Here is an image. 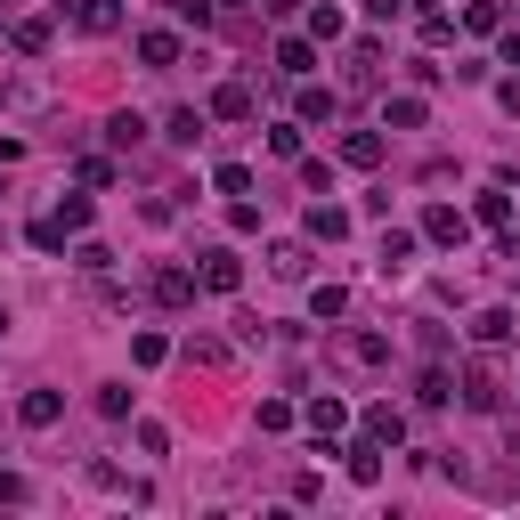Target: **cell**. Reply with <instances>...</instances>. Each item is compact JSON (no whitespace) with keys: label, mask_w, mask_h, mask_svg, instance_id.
Here are the masks:
<instances>
[{"label":"cell","mask_w":520,"mask_h":520,"mask_svg":"<svg viewBox=\"0 0 520 520\" xmlns=\"http://www.w3.org/2000/svg\"><path fill=\"white\" fill-rule=\"evenodd\" d=\"M195 285H204V293H236V285H244V260H236L228 244H212L204 269H195Z\"/></svg>","instance_id":"6da1fadb"},{"label":"cell","mask_w":520,"mask_h":520,"mask_svg":"<svg viewBox=\"0 0 520 520\" xmlns=\"http://www.w3.org/2000/svg\"><path fill=\"white\" fill-rule=\"evenodd\" d=\"M147 293H155V309H187V301H195V269H179V260H171V269L147 277Z\"/></svg>","instance_id":"7a4b0ae2"},{"label":"cell","mask_w":520,"mask_h":520,"mask_svg":"<svg viewBox=\"0 0 520 520\" xmlns=\"http://www.w3.org/2000/svg\"><path fill=\"white\" fill-rule=\"evenodd\" d=\"M496 399H504V382H496V366L480 358V366L464 374V407H472V415H496Z\"/></svg>","instance_id":"3957f363"},{"label":"cell","mask_w":520,"mask_h":520,"mask_svg":"<svg viewBox=\"0 0 520 520\" xmlns=\"http://www.w3.org/2000/svg\"><path fill=\"white\" fill-rule=\"evenodd\" d=\"M423 236H431V244H464V236H472V212L431 204V212H423Z\"/></svg>","instance_id":"277c9868"},{"label":"cell","mask_w":520,"mask_h":520,"mask_svg":"<svg viewBox=\"0 0 520 520\" xmlns=\"http://www.w3.org/2000/svg\"><path fill=\"white\" fill-rule=\"evenodd\" d=\"M57 415H65V399H57V390H25V399H17V423H25V431H49Z\"/></svg>","instance_id":"5b68a950"},{"label":"cell","mask_w":520,"mask_h":520,"mask_svg":"<svg viewBox=\"0 0 520 520\" xmlns=\"http://www.w3.org/2000/svg\"><path fill=\"white\" fill-rule=\"evenodd\" d=\"M179 358H187V366H212V374H228V358H236V350H228L220 334H187V350H179Z\"/></svg>","instance_id":"8992f818"},{"label":"cell","mask_w":520,"mask_h":520,"mask_svg":"<svg viewBox=\"0 0 520 520\" xmlns=\"http://www.w3.org/2000/svg\"><path fill=\"white\" fill-rule=\"evenodd\" d=\"M342 423H350V407L334 399V390H317V399H309V431H317V439H334Z\"/></svg>","instance_id":"52a82bcc"},{"label":"cell","mask_w":520,"mask_h":520,"mask_svg":"<svg viewBox=\"0 0 520 520\" xmlns=\"http://www.w3.org/2000/svg\"><path fill=\"white\" fill-rule=\"evenodd\" d=\"M366 439H374V447H399V439H407V415H399V407H366Z\"/></svg>","instance_id":"ba28073f"},{"label":"cell","mask_w":520,"mask_h":520,"mask_svg":"<svg viewBox=\"0 0 520 520\" xmlns=\"http://www.w3.org/2000/svg\"><path fill=\"white\" fill-rule=\"evenodd\" d=\"M342 163H350V171H374V163H382V130H350V139H342Z\"/></svg>","instance_id":"9c48e42d"},{"label":"cell","mask_w":520,"mask_h":520,"mask_svg":"<svg viewBox=\"0 0 520 520\" xmlns=\"http://www.w3.org/2000/svg\"><path fill=\"white\" fill-rule=\"evenodd\" d=\"M212 114H220V122H252V90H244V82H220V90H212Z\"/></svg>","instance_id":"30bf717a"},{"label":"cell","mask_w":520,"mask_h":520,"mask_svg":"<svg viewBox=\"0 0 520 520\" xmlns=\"http://www.w3.org/2000/svg\"><path fill=\"white\" fill-rule=\"evenodd\" d=\"M74 25H82V33H114L122 9H114V0H74Z\"/></svg>","instance_id":"8fae6325"},{"label":"cell","mask_w":520,"mask_h":520,"mask_svg":"<svg viewBox=\"0 0 520 520\" xmlns=\"http://www.w3.org/2000/svg\"><path fill=\"white\" fill-rule=\"evenodd\" d=\"M350 82H358V90L382 82V41H358V49H350Z\"/></svg>","instance_id":"7c38bea8"},{"label":"cell","mask_w":520,"mask_h":520,"mask_svg":"<svg viewBox=\"0 0 520 520\" xmlns=\"http://www.w3.org/2000/svg\"><path fill=\"white\" fill-rule=\"evenodd\" d=\"M342 455H350V480H358V488L382 480V447H374V439H358V447H342Z\"/></svg>","instance_id":"4fadbf2b"},{"label":"cell","mask_w":520,"mask_h":520,"mask_svg":"<svg viewBox=\"0 0 520 520\" xmlns=\"http://www.w3.org/2000/svg\"><path fill=\"white\" fill-rule=\"evenodd\" d=\"M342 358H350V366H382L390 342H382V334H342Z\"/></svg>","instance_id":"5bb4252c"},{"label":"cell","mask_w":520,"mask_h":520,"mask_svg":"<svg viewBox=\"0 0 520 520\" xmlns=\"http://www.w3.org/2000/svg\"><path fill=\"white\" fill-rule=\"evenodd\" d=\"M309 65H317V49H309V41H277V74L309 82Z\"/></svg>","instance_id":"9a60e30c"},{"label":"cell","mask_w":520,"mask_h":520,"mask_svg":"<svg viewBox=\"0 0 520 520\" xmlns=\"http://www.w3.org/2000/svg\"><path fill=\"white\" fill-rule=\"evenodd\" d=\"M423 114H431L423 98H390L382 106V130H423Z\"/></svg>","instance_id":"2e32d148"},{"label":"cell","mask_w":520,"mask_h":520,"mask_svg":"<svg viewBox=\"0 0 520 520\" xmlns=\"http://www.w3.org/2000/svg\"><path fill=\"white\" fill-rule=\"evenodd\" d=\"M512 325H520L512 309H480V317H472V342H504V334H512Z\"/></svg>","instance_id":"e0dca14e"},{"label":"cell","mask_w":520,"mask_h":520,"mask_svg":"<svg viewBox=\"0 0 520 520\" xmlns=\"http://www.w3.org/2000/svg\"><path fill=\"white\" fill-rule=\"evenodd\" d=\"M163 139H179V147H195V139H204V114H195V106H179V114L163 122Z\"/></svg>","instance_id":"ac0fdd59"},{"label":"cell","mask_w":520,"mask_h":520,"mask_svg":"<svg viewBox=\"0 0 520 520\" xmlns=\"http://www.w3.org/2000/svg\"><path fill=\"white\" fill-rule=\"evenodd\" d=\"M9 41H17V57H41V49H49V17H25Z\"/></svg>","instance_id":"d6986e66"},{"label":"cell","mask_w":520,"mask_h":520,"mask_svg":"<svg viewBox=\"0 0 520 520\" xmlns=\"http://www.w3.org/2000/svg\"><path fill=\"white\" fill-rule=\"evenodd\" d=\"M350 228V212H334V204H309V236H325V244H334Z\"/></svg>","instance_id":"ffe728a7"},{"label":"cell","mask_w":520,"mask_h":520,"mask_svg":"<svg viewBox=\"0 0 520 520\" xmlns=\"http://www.w3.org/2000/svg\"><path fill=\"white\" fill-rule=\"evenodd\" d=\"M269 269H277V277H309V244H277Z\"/></svg>","instance_id":"44dd1931"},{"label":"cell","mask_w":520,"mask_h":520,"mask_svg":"<svg viewBox=\"0 0 520 520\" xmlns=\"http://www.w3.org/2000/svg\"><path fill=\"white\" fill-rule=\"evenodd\" d=\"M472 220H480V228H504V220H512V195H496V187H488L480 204H472Z\"/></svg>","instance_id":"7402d4cb"},{"label":"cell","mask_w":520,"mask_h":520,"mask_svg":"<svg viewBox=\"0 0 520 520\" xmlns=\"http://www.w3.org/2000/svg\"><path fill=\"white\" fill-rule=\"evenodd\" d=\"M407 260H415V236L390 228V236H382V269H407Z\"/></svg>","instance_id":"603a6c76"},{"label":"cell","mask_w":520,"mask_h":520,"mask_svg":"<svg viewBox=\"0 0 520 520\" xmlns=\"http://www.w3.org/2000/svg\"><path fill=\"white\" fill-rule=\"evenodd\" d=\"M139 57H147V65H179V41H171V33H139Z\"/></svg>","instance_id":"cb8c5ba5"},{"label":"cell","mask_w":520,"mask_h":520,"mask_svg":"<svg viewBox=\"0 0 520 520\" xmlns=\"http://www.w3.org/2000/svg\"><path fill=\"white\" fill-rule=\"evenodd\" d=\"M309 309H317V325H325V317H342V309H350V293H342V285H317Z\"/></svg>","instance_id":"d4e9b609"},{"label":"cell","mask_w":520,"mask_h":520,"mask_svg":"<svg viewBox=\"0 0 520 520\" xmlns=\"http://www.w3.org/2000/svg\"><path fill=\"white\" fill-rule=\"evenodd\" d=\"M342 33V9H325V0H317V9H309V41H334Z\"/></svg>","instance_id":"484cf974"},{"label":"cell","mask_w":520,"mask_h":520,"mask_svg":"<svg viewBox=\"0 0 520 520\" xmlns=\"http://www.w3.org/2000/svg\"><path fill=\"white\" fill-rule=\"evenodd\" d=\"M301 122H334V90H301Z\"/></svg>","instance_id":"4316f807"},{"label":"cell","mask_w":520,"mask_h":520,"mask_svg":"<svg viewBox=\"0 0 520 520\" xmlns=\"http://www.w3.org/2000/svg\"><path fill=\"white\" fill-rule=\"evenodd\" d=\"M269 155H285V163L301 155V122H277V130H269Z\"/></svg>","instance_id":"83f0119b"},{"label":"cell","mask_w":520,"mask_h":520,"mask_svg":"<svg viewBox=\"0 0 520 520\" xmlns=\"http://www.w3.org/2000/svg\"><path fill=\"white\" fill-rule=\"evenodd\" d=\"M130 358H139V366H163V358H171V342H163V334H139V342H130Z\"/></svg>","instance_id":"f1b7e54d"},{"label":"cell","mask_w":520,"mask_h":520,"mask_svg":"<svg viewBox=\"0 0 520 520\" xmlns=\"http://www.w3.org/2000/svg\"><path fill=\"white\" fill-rule=\"evenodd\" d=\"M415 399H423V407H447V399H455V390H447V374L431 366V374H423V390H415Z\"/></svg>","instance_id":"f546056e"},{"label":"cell","mask_w":520,"mask_h":520,"mask_svg":"<svg viewBox=\"0 0 520 520\" xmlns=\"http://www.w3.org/2000/svg\"><path fill=\"white\" fill-rule=\"evenodd\" d=\"M98 415H114V423L130 415V390H122V382H106V390H98Z\"/></svg>","instance_id":"4dcf8cb0"},{"label":"cell","mask_w":520,"mask_h":520,"mask_svg":"<svg viewBox=\"0 0 520 520\" xmlns=\"http://www.w3.org/2000/svg\"><path fill=\"white\" fill-rule=\"evenodd\" d=\"M464 25H472V33H496L504 17H496V0H472V9H464Z\"/></svg>","instance_id":"1f68e13d"},{"label":"cell","mask_w":520,"mask_h":520,"mask_svg":"<svg viewBox=\"0 0 520 520\" xmlns=\"http://www.w3.org/2000/svg\"><path fill=\"white\" fill-rule=\"evenodd\" d=\"M220 195H252V171L244 163H220Z\"/></svg>","instance_id":"d6a6232c"},{"label":"cell","mask_w":520,"mask_h":520,"mask_svg":"<svg viewBox=\"0 0 520 520\" xmlns=\"http://www.w3.org/2000/svg\"><path fill=\"white\" fill-rule=\"evenodd\" d=\"M33 244H41V252H65V228H57V212H49V220H33Z\"/></svg>","instance_id":"836d02e7"},{"label":"cell","mask_w":520,"mask_h":520,"mask_svg":"<svg viewBox=\"0 0 520 520\" xmlns=\"http://www.w3.org/2000/svg\"><path fill=\"white\" fill-rule=\"evenodd\" d=\"M366 17H374V25H390V17H407V0H366Z\"/></svg>","instance_id":"e575fe53"},{"label":"cell","mask_w":520,"mask_h":520,"mask_svg":"<svg viewBox=\"0 0 520 520\" xmlns=\"http://www.w3.org/2000/svg\"><path fill=\"white\" fill-rule=\"evenodd\" d=\"M0 504H25V480L17 472H0Z\"/></svg>","instance_id":"d590c367"},{"label":"cell","mask_w":520,"mask_h":520,"mask_svg":"<svg viewBox=\"0 0 520 520\" xmlns=\"http://www.w3.org/2000/svg\"><path fill=\"white\" fill-rule=\"evenodd\" d=\"M504 65H520V33H504Z\"/></svg>","instance_id":"8d00e7d4"},{"label":"cell","mask_w":520,"mask_h":520,"mask_svg":"<svg viewBox=\"0 0 520 520\" xmlns=\"http://www.w3.org/2000/svg\"><path fill=\"white\" fill-rule=\"evenodd\" d=\"M0 334H9V317H0Z\"/></svg>","instance_id":"74e56055"}]
</instances>
